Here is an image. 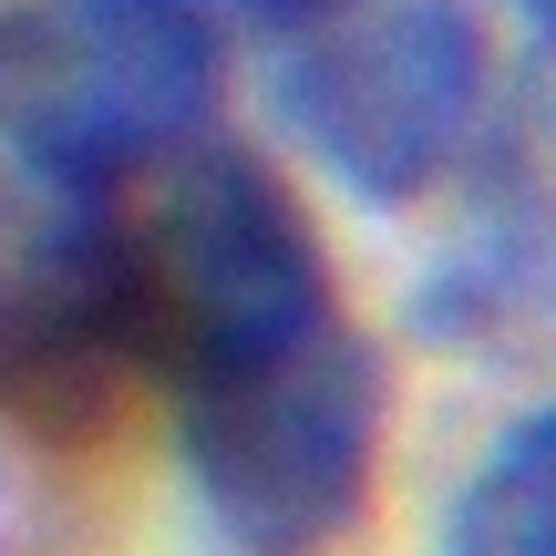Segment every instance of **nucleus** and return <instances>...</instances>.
Listing matches in <instances>:
<instances>
[{
	"label": "nucleus",
	"instance_id": "1",
	"mask_svg": "<svg viewBox=\"0 0 556 556\" xmlns=\"http://www.w3.org/2000/svg\"><path fill=\"white\" fill-rule=\"evenodd\" d=\"M217 83V0H11L0 11V144L62 206H103L144 165H186L206 144Z\"/></svg>",
	"mask_w": 556,
	"mask_h": 556
},
{
	"label": "nucleus",
	"instance_id": "2",
	"mask_svg": "<svg viewBox=\"0 0 556 556\" xmlns=\"http://www.w3.org/2000/svg\"><path fill=\"white\" fill-rule=\"evenodd\" d=\"M392 381L361 330H319L299 351L176 381V464L217 536L248 556H319L371 505Z\"/></svg>",
	"mask_w": 556,
	"mask_h": 556
},
{
	"label": "nucleus",
	"instance_id": "3",
	"mask_svg": "<svg viewBox=\"0 0 556 556\" xmlns=\"http://www.w3.org/2000/svg\"><path fill=\"white\" fill-rule=\"evenodd\" d=\"M268 103L361 206H413L484 124V21L475 0H371L278 41Z\"/></svg>",
	"mask_w": 556,
	"mask_h": 556
},
{
	"label": "nucleus",
	"instance_id": "4",
	"mask_svg": "<svg viewBox=\"0 0 556 556\" xmlns=\"http://www.w3.org/2000/svg\"><path fill=\"white\" fill-rule=\"evenodd\" d=\"M144 278H155L165 381L238 371L330 330V258L299 197L278 186V165H258L248 144H197L165 176V206L144 227Z\"/></svg>",
	"mask_w": 556,
	"mask_h": 556
},
{
	"label": "nucleus",
	"instance_id": "5",
	"mask_svg": "<svg viewBox=\"0 0 556 556\" xmlns=\"http://www.w3.org/2000/svg\"><path fill=\"white\" fill-rule=\"evenodd\" d=\"M433 556H556V413L505 422L443 505Z\"/></svg>",
	"mask_w": 556,
	"mask_h": 556
},
{
	"label": "nucleus",
	"instance_id": "6",
	"mask_svg": "<svg viewBox=\"0 0 556 556\" xmlns=\"http://www.w3.org/2000/svg\"><path fill=\"white\" fill-rule=\"evenodd\" d=\"M258 31H278V41H299V31H330V21H351V11H371V0H238Z\"/></svg>",
	"mask_w": 556,
	"mask_h": 556
},
{
	"label": "nucleus",
	"instance_id": "7",
	"mask_svg": "<svg viewBox=\"0 0 556 556\" xmlns=\"http://www.w3.org/2000/svg\"><path fill=\"white\" fill-rule=\"evenodd\" d=\"M526 11H536V31H556V0H526Z\"/></svg>",
	"mask_w": 556,
	"mask_h": 556
}]
</instances>
